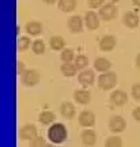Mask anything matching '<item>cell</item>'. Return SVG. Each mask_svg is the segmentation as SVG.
<instances>
[{"instance_id":"cell-1","label":"cell","mask_w":140,"mask_h":147,"mask_svg":"<svg viewBox=\"0 0 140 147\" xmlns=\"http://www.w3.org/2000/svg\"><path fill=\"white\" fill-rule=\"evenodd\" d=\"M48 139L50 140V143L53 144H61L68 139V131L67 127L64 125L63 123H55L52 125H49L48 128Z\"/></svg>"},{"instance_id":"cell-2","label":"cell","mask_w":140,"mask_h":147,"mask_svg":"<svg viewBox=\"0 0 140 147\" xmlns=\"http://www.w3.org/2000/svg\"><path fill=\"white\" fill-rule=\"evenodd\" d=\"M116 83H117V75H116L114 72H109V71H108V72L99 75V78H98L99 89L110 90L116 86Z\"/></svg>"},{"instance_id":"cell-3","label":"cell","mask_w":140,"mask_h":147,"mask_svg":"<svg viewBox=\"0 0 140 147\" xmlns=\"http://www.w3.org/2000/svg\"><path fill=\"white\" fill-rule=\"evenodd\" d=\"M41 80V75L40 72L34 68H29L26 69V72L22 75V83L27 86V87H33V86H37Z\"/></svg>"},{"instance_id":"cell-4","label":"cell","mask_w":140,"mask_h":147,"mask_svg":"<svg viewBox=\"0 0 140 147\" xmlns=\"http://www.w3.org/2000/svg\"><path fill=\"white\" fill-rule=\"evenodd\" d=\"M99 16L104 21H113L114 18L117 16V7L114 3H108L104 4L99 8Z\"/></svg>"},{"instance_id":"cell-5","label":"cell","mask_w":140,"mask_h":147,"mask_svg":"<svg viewBox=\"0 0 140 147\" xmlns=\"http://www.w3.org/2000/svg\"><path fill=\"white\" fill-rule=\"evenodd\" d=\"M38 136L37 134V127L34 124H25V125L21 127L19 129V138L22 140H33L34 138Z\"/></svg>"},{"instance_id":"cell-6","label":"cell","mask_w":140,"mask_h":147,"mask_svg":"<svg viewBox=\"0 0 140 147\" xmlns=\"http://www.w3.org/2000/svg\"><path fill=\"white\" fill-rule=\"evenodd\" d=\"M127 128V121L121 116H113L109 120V129L114 134H121Z\"/></svg>"},{"instance_id":"cell-7","label":"cell","mask_w":140,"mask_h":147,"mask_svg":"<svg viewBox=\"0 0 140 147\" xmlns=\"http://www.w3.org/2000/svg\"><path fill=\"white\" fill-rule=\"evenodd\" d=\"M79 124L84 128H90L95 124V115L91 110H82L79 113Z\"/></svg>"},{"instance_id":"cell-8","label":"cell","mask_w":140,"mask_h":147,"mask_svg":"<svg viewBox=\"0 0 140 147\" xmlns=\"http://www.w3.org/2000/svg\"><path fill=\"white\" fill-rule=\"evenodd\" d=\"M84 25L88 30H97L99 27V15L95 11H87L84 15Z\"/></svg>"},{"instance_id":"cell-9","label":"cell","mask_w":140,"mask_h":147,"mask_svg":"<svg viewBox=\"0 0 140 147\" xmlns=\"http://www.w3.org/2000/svg\"><path fill=\"white\" fill-rule=\"evenodd\" d=\"M78 80L82 86L87 87V86L94 83V80H95V74H94L93 69H82L78 75Z\"/></svg>"},{"instance_id":"cell-10","label":"cell","mask_w":140,"mask_h":147,"mask_svg":"<svg viewBox=\"0 0 140 147\" xmlns=\"http://www.w3.org/2000/svg\"><path fill=\"white\" fill-rule=\"evenodd\" d=\"M68 29L72 34H78L83 30V19L79 15H72L68 19Z\"/></svg>"},{"instance_id":"cell-11","label":"cell","mask_w":140,"mask_h":147,"mask_svg":"<svg viewBox=\"0 0 140 147\" xmlns=\"http://www.w3.org/2000/svg\"><path fill=\"white\" fill-rule=\"evenodd\" d=\"M80 139H82V143H83L84 146L91 147V146H94V144L97 143V134H95L94 129L87 128V129H84V131L82 132Z\"/></svg>"},{"instance_id":"cell-12","label":"cell","mask_w":140,"mask_h":147,"mask_svg":"<svg viewBox=\"0 0 140 147\" xmlns=\"http://www.w3.org/2000/svg\"><path fill=\"white\" fill-rule=\"evenodd\" d=\"M110 100L116 106H124L128 102V95L122 90H114L110 94Z\"/></svg>"},{"instance_id":"cell-13","label":"cell","mask_w":140,"mask_h":147,"mask_svg":"<svg viewBox=\"0 0 140 147\" xmlns=\"http://www.w3.org/2000/svg\"><path fill=\"white\" fill-rule=\"evenodd\" d=\"M60 113L64 119H68V120H71L75 117V113H76V109H75V106H73L72 102H69V101H64L60 106Z\"/></svg>"},{"instance_id":"cell-14","label":"cell","mask_w":140,"mask_h":147,"mask_svg":"<svg viewBox=\"0 0 140 147\" xmlns=\"http://www.w3.org/2000/svg\"><path fill=\"white\" fill-rule=\"evenodd\" d=\"M122 22H124V25L127 27L135 29V27L139 26V16H137V14L133 12V11H128V12H125L124 16H122Z\"/></svg>"},{"instance_id":"cell-15","label":"cell","mask_w":140,"mask_h":147,"mask_svg":"<svg viewBox=\"0 0 140 147\" xmlns=\"http://www.w3.org/2000/svg\"><path fill=\"white\" fill-rule=\"evenodd\" d=\"M73 100L76 101L78 104L87 105L88 102L91 101V94H90V91H88V90H86V89L75 90V93H73Z\"/></svg>"},{"instance_id":"cell-16","label":"cell","mask_w":140,"mask_h":147,"mask_svg":"<svg viewBox=\"0 0 140 147\" xmlns=\"http://www.w3.org/2000/svg\"><path fill=\"white\" fill-rule=\"evenodd\" d=\"M114 47H116V37L114 36H104L101 38V41H99V48L104 51V52H110V51H113Z\"/></svg>"},{"instance_id":"cell-17","label":"cell","mask_w":140,"mask_h":147,"mask_svg":"<svg viewBox=\"0 0 140 147\" xmlns=\"http://www.w3.org/2000/svg\"><path fill=\"white\" fill-rule=\"evenodd\" d=\"M25 30L29 36H33V37H37L40 36L42 33V23L38 21H30L26 23L25 26Z\"/></svg>"},{"instance_id":"cell-18","label":"cell","mask_w":140,"mask_h":147,"mask_svg":"<svg viewBox=\"0 0 140 147\" xmlns=\"http://www.w3.org/2000/svg\"><path fill=\"white\" fill-rule=\"evenodd\" d=\"M38 120L42 125H52L56 123V115L53 113L52 110H44L40 113L38 116Z\"/></svg>"},{"instance_id":"cell-19","label":"cell","mask_w":140,"mask_h":147,"mask_svg":"<svg viewBox=\"0 0 140 147\" xmlns=\"http://www.w3.org/2000/svg\"><path fill=\"white\" fill-rule=\"evenodd\" d=\"M112 67V63H110V60L105 57H97L95 59V61H94V68L99 71V72H108Z\"/></svg>"},{"instance_id":"cell-20","label":"cell","mask_w":140,"mask_h":147,"mask_svg":"<svg viewBox=\"0 0 140 147\" xmlns=\"http://www.w3.org/2000/svg\"><path fill=\"white\" fill-rule=\"evenodd\" d=\"M49 45L52 48L53 51H63V49H65V41H64V38L61 36H52L50 37V40H49Z\"/></svg>"},{"instance_id":"cell-21","label":"cell","mask_w":140,"mask_h":147,"mask_svg":"<svg viewBox=\"0 0 140 147\" xmlns=\"http://www.w3.org/2000/svg\"><path fill=\"white\" fill-rule=\"evenodd\" d=\"M60 71L67 78H72V76H75L78 74V68H76V65L73 63H63L61 67H60Z\"/></svg>"},{"instance_id":"cell-22","label":"cell","mask_w":140,"mask_h":147,"mask_svg":"<svg viewBox=\"0 0 140 147\" xmlns=\"http://www.w3.org/2000/svg\"><path fill=\"white\" fill-rule=\"evenodd\" d=\"M57 7L63 12H72L76 8V0H57Z\"/></svg>"},{"instance_id":"cell-23","label":"cell","mask_w":140,"mask_h":147,"mask_svg":"<svg viewBox=\"0 0 140 147\" xmlns=\"http://www.w3.org/2000/svg\"><path fill=\"white\" fill-rule=\"evenodd\" d=\"M31 51L34 52V55H38V56L44 55L45 51H46V47H45L44 40H36V41H33V44H31Z\"/></svg>"},{"instance_id":"cell-24","label":"cell","mask_w":140,"mask_h":147,"mask_svg":"<svg viewBox=\"0 0 140 147\" xmlns=\"http://www.w3.org/2000/svg\"><path fill=\"white\" fill-rule=\"evenodd\" d=\"M75 52H73L72 49H69V48H65V49H63L61 51V55H60V59H61L63 63H72L73 60H75Z\"/></svg>"},{"instance_id":"cell-25","label":"cell","mask_w":140,"mask_h":147,"mask_svg":"<svg viewBox=\"0 0 140 147\" xmlns=\"http://www.w3.org/2000/svg\"><path fill=\"white\" fill-rule=\"evenodd\" d=\"M31 44H33V42L30 41L29 37H19L16 47H18V51H19V52H26L29 48H31Z\"/></svg>"},{"instance_id":"cell-26","label":"cell","mask_w":140,"mask_h":147,"mask_svg":"<svg viewBox=\"0 0 140 147\" xmlns=\"http://www.w3.org/2000/svg\"><path fill=\"white\" fill-rule=\"evenodd\" d=\"M73 64L76 65L78 69H86V67L88 65L87 56H84V55H78V56L75 57V60H73Z\"/></svg>"},{"instance_id":"cell-27","label":"cell","mask_w":140,"mask_h":147,"mask_svg":"<svg viewBox=\"0 0 140 147\" xmlns=\"http://www.w3.org/2000/svg\"><path fill=\"white\" fill-rule=\"evenodd\" d=\"M105 147H122V140L118 136H109L105 140Z\"/></svg>"},{"instance_id":"cell-28","label":"cell","mask_w":140,"mask_h":147,"mask_svg":"<svg viewBox=\"0 0 140 147\" xmlns=\"http://www.w3.org/2000/svg\"><path fill=\"white\" fill-rule=\"evenodd\" d=\"M46 144L48 143H46V140H45V138L37 136V138H34L33 140H30L29 147H45Z\"/></svg>"},{"instance_id":"cell-29","label":"cell","mask_w":140,"mask_h":147,"mask_svg":"<svg viewBox=\"0 0 140 147\" xmlns=\"http://www.w3.org/2000/svg\"><path fill=\"white\" fill-rule=\"evenodd\" d=\"M87 4L90 8H101L105 4V0H87Z\"/></svg>"},{"instance_id":"cell-30","label":"cell","mask_w":140,"mask_h":147,"mask_svg":"<svg viewBox=\"0 0 140 147\" xmlns=\"http://www.w3.org/2000/svg\"><path fill=\"white\" fill-rule=\"evenodd\" d=\"M26 65H25V63H23V61H21V60H18V61H16V74H18V75H23V74L26 72Z\"/></svg>"},{"instance_id":"cell-31","label":"cell","mask_w":140,"mask_h":147,"mask_svg":"<svg viewBox=\"0 0 140 147\" xmlns=\"http://www.w3.org/2000/svg\"><path fill=\"white\" fill-rule=\"evenodd\" d=\"M132 95H133V98L136 101H140V83L133 84V87H132Z\"/></svg>"},{"instance_id":"cell-32","label":"cell","mask_w":140,"mask_h":147,"mask_svg":"<svg viewBox=\"0 0 140 147\" xmlns=\"http://www.w3.org/2000/svg\"><path fill=\"white\" fill-rule=\"evenodd\" d=\"M132 116H133V119H135L136 121H140V106H137V108H135V109H133Z\"/></svg>"},{"instance_id":"cell-33","label":"cell","mask_w":140,"mask_h":147,"mask_svg":"<svg viewBox=\"0 0 140 147\" xmlns=\"http://www.w3.org/2000/svg\"><path fill=\"white\" fill-rule=\"evenodd\" d=\"M135 63H136V65H137V68H140V53L136 56V60H135Z\"/></svg>"},{"instance_id":"cell-34","label":"cell","mask_w":140,"mask_h":147,"mask_svg":"<svg viewBox=\"0 0 140 147\" xmlns=\"http://www.w3.org/2000/svg\"><path fill=\"white\" fill-rule=\"evenodd\" d=\"M45 4H55L56 3V0H42Z\"/></svg>"},{"instance_id":"cell-35","label":"cell","mask_w":140,"mask_h":147,"mask_svg":"<svg viewBox=\"0 0 140 147\" xmlns=\"http://www.w3.org/2000/svg\"><path fill=\"white\" fill-rule=\"evenodd\" d=\"M45 147H60L59 144H53V143H49V144H46Z\"/></svg>"},{"instance_id":"cell-36","label":"cell","mask_w":140,"mask_h":147,"mask_svg":"<svg viewBox=\"0 0 140 147\" xmlns=\"http://www.w3.org/2000/svg\"><path fill=\"white\" fill-rule=\"evenodd\" d=\"M133 4H135L136 7H140V0H133Z\"/></svg>"}]
</instances>
